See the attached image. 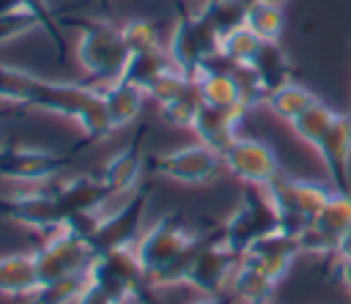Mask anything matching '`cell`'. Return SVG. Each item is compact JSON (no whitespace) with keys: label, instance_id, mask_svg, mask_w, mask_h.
Segmentation results:
<instances>
[{"label":"cell","instance_id":"1","mask_svg":"<svg viewBox=\"0 0 351 304\" xmlns=\"http://www.w3.org/2000/svg\"><path fill=\"white\" fill-rule=\"evenodd\" d=\"M0 101L74 121L85 137V145L101 142L112 131L101 88L96 85L49 79L30 68L0 63Z\"/></svg>","mask_w":351,"mask_h":304},{"label":"cell","instance_id":"2","mask_svg":"<svg viewBox=\"0 0 351 304\" xmlns=\"http://www.w3.org/2000/svg\"><path fill=\"white\" fill-rule=\"evenodd\" d=\"M74 55H77L80 68L90 79L107 85V82L121 79L132 52L123 41V30L118 22L88 19V22H80L77 27Z\"/></svg>","mask_w":351,"mask_h":304},{"label":"cell","instance_id":"3","mask_svg":"<svg viewBox=\"0 0 351 304\" xmlns=\"http://www.w3.org/2000/svg\"><path fill=\"white\" fill-rule=\"evenodd\" d=\"M263 189H266L269 200L274 203L280 230H285L296 238L321 214V208L329 203V197L335 192L332 183L313 181V178H296V175H285V173H280Z\"/></svg>","mask_w":351,"mask_h":304},{"label":"cell","instance_id":"4","mask_svg":"<svg viewBox=\"0 0 351 304\" xmlns=\"http://www.w3.org/2000/svg\"><path fill=\"white\" fill-rule=\"evenodd\" d=\"M88 279L96 288H101L110 299H115L118 304H137L143 299V293L151 290L134 244L96 252V257L88 268Z\"/></svg>","mask_w":351,"mask_h":304},{"label":"cell","instance_id":"5","mask_svg":"<svg viewBox=\"0 0 351 304\" xmlns=\"http://www.w3.org/2000/svg\"><path fill=\"white\" fill-rule=\"evenodd\" d=\"M280 227L274 203L269 200L263 186H247L236 208L228 214V219L219 227L222 241L241 257L258 238L274 233Z\"/></svg>","mask_w":351,"mask_h":304},{"label":"cell","instance_id":"6","mask_svg":"<svg viewBox=\"0 0 351 304\" xmlns=\"http://www.w3.org/2000/svg\"><path fill=\"white\" fill-rule=\"evenodd\" d=\"M165 49L176 63V68H181L195 79V74H200L214 58H219V36L200 14H189L178 8V19L170 30Z\"/></svg>","mask_w":351,"mask_h":304},{"label":"cell","instance_id":"7","mask_svg":"<svg viewBox=\"0 0 351 304\" xmlns=\"http://www.w3.org/2000/svg\"><path fill=\"white\" fill-rule=\"evenodd\" d=\"M148 170L156 178L184 183V186H208L225 173L222 153L206 148L203 142H189L148 159Z\"/></svg>","mask_w":351,"mask_h":304},{"label":"cell","instance_id":"8","mask_svg":"<svg viewBox=\"0 0 351 304\" xmlns=\"http://www.w3.org/2000/svg\"><path fill=\"white\" fill-rule=\"evenodd\" d=\"M0 216L41 236H49L66 225V214L55 200L49 183L19 186L8 194H0Z\"/></svg>","mask_w":351,"mask_h":304},{"label":"cell","instance_id":"9","mask_svg":"<svg viewBox=\"0 0 351 304\" xmlns=\"http://www.w3.org/2000/svg\"><path fill=\"white\" fill-rule=\"evenodd\" d=\"M96 252L93 246L80 238L77 233H71L69 227H60L49 236H44V241L33 249V260L41 277V285L49 279H60V277H71V274H85L93 263Z\"/></svg>","mask_w":351,"mask_h":304},{"label":"cell","instance_id":"10","mask_svg":"<svg viewBox=\"0 0 351 304\" xmlns=\"http://www.w3.org/2000/svg\"><path fill=\"white\" fill-rule=\"evenodd\" d=\"M148 194H151V189L143 181L140 186H134L132 192H126V197L115 208H104L101 225H99L96 236L90 238L93 252L132 246L140 238V233H143V216H145V208H148Z\"/></svg>","mask_w":351,"mask_h":304},{"label":"cell","instance_id":"11","mask_svg":"<svg viewBox=\"0 0 351 304\" xmlns=\"http://www.w3.org/2000/svg\"><path fill=\"white\" fill-rule=\"evenodd\" d=\"M197 238H200V233H195L192 227H186L176 214L159 216L134 241V249H137V257H140V263L145 268V277L154 274V271H159V268H165L167 263H173Z\"/></svg>","mask_w":351,"mask_h":304},{"label":"cell","instance_id":"12","mask_svg":"<svg viewBox=\"0 0 351 304\" xmlns=\"http://www.w3.org/2000/svg\"><path fill=\"white\" fill-rule=\"evenodd\" d=\"M69 156L33 145H0V181L16 186H38L60 178L69 167Z\"/></svg>","mask_w":351,"mask_h":304},{"label":"cell","instance_id":"13","mask_svg":"<svg viewBox=\"0 0 351 304\" xmlns=\"http://www.w3.org/2000/svg\"><path fill=\"white\" fill-rule=\"evenodd\" d=\"M222 162H225V173L239 178L244 186H269L282 173L277 151L269 142L247 134H239L222 151Z\"/></svg>","mask_w":351,"mask_h":304},{"label":"cell","instance_id":"14","mask_svg":"<svg viewBox=\"0 0 351 304\" xmlns=\"http://www.w3.org/2000/svg\"><path fill=\"white\" fill-rule=\"evenodd\" d=\"M239 255L222 241V236H211V238H200L192 268H189V279L186 288H195L200 296H219L222 290H228L230 277L239 266Z\"/></svg>","mask_w":351,"mask_h":304},{"label":"cell","instance_id":"15","mask_svg":"<svg viewBox=\"0 0 351 304\" xmlns=\"http://www.w3.org/2000/svg\"><path fill=\"white\" fill-rule=\"evenodd\" d=\"M351 227V192L335 189L321 214L299 233V246L307 255H332L337 249L340 236Z\"/></svg>","mask_w":351,"mask_h":304},{"label":"cell","instance_id":"16","mask_svg":"<svg viewBox=\"0 0 351 304\" xmlns=\"http://www.w3.org/2000/svg\"><path fill=\"white\" fill-rule=\"evenodd\" d=\"M313 151L318 153L332 189L351 192V112H337L332 129Z\"/></svg>","mask_w":351,"mask_h":304},{"label":"cell","instance_id":"17","mask_svg":"<svg viewBox=\"0 0 351 304\" xmlns=\"http://www.w3.org/2000/svg\"><path fill=\"white\" fill-rule=\"evenodd\" d=\"M49 189L55 200L60 203L66 219L77 214H90L107 208V203L115 197L112 189L96 175H71V178H55L49 181Z\"/></svg>","mask_w":351,"mask_h":304},{"label":"cell","instance_id":"18","mask_svg":"<svg viewBox=\"0 0 351 304\" xmlns=\"http://www.w3.org/2000/svg\"><path fill=\"white\" fill-rule=\"evenodd\" d=\"M299 255H302L299 238L277 227L274 233L258 238V241L241 255V260L250 263V266H255L258 271H263V274L271 277L274 282H280V279L291 271V266H293V260H296Z\"/></svg>","mask_w":351,"mask_h":304},{"label":"cell","instance_id":"19","mask_svg":"<svg viewBox=\"0 0 351 304\" xmlns=\"http://www.w3.org/2000/svg\"><path fill=\"white\" fill-rule=\"evenodd\" d=\"M244 118H247V110H241V107H211V104H203L197 118H195L192 134L206 148L222 153L239 137V126H241Z\"/></svg>","mask_w":351,"mask_h":304},{"label":"cell","instance_id":"20","mask_svg":"<svg viewBox=\"0 0 351 304\" xmlns=\"http://www.w3.org/2000/svg\"><path fill=\"white\" fill-rule=\"evenodd\" d=\"M143 137H134L132 142H126L121 151H115L112 156L104 159V164L99 167V178L112 189L115 197L132 192L134 186L143 183V170H145V159L140 153Z\"/></svg>","mask_w":351,"mask_h":304},{"label":"cell","instance_id":"21","mask_svg":"<svg viewBox=\"0 0 351 304\" xmlns=\"http://www.w3.org/2000/svg\"><path fill=\"white\" fill-rule=\"evenodd\" d=\"M41 288V277L33 260V252L0 255V296L30 299Z\"/></svg>","mask_w":351,"mask_h":304},{"label":"cell","instance_id":"22","mask_svg":"<svg viewBox=\"0 0 351 304\" xmlns=\"http://www.w3.org/2000/svg\"><path fill=\"white\" fill-rule=\"evenodd\" d=\"M101 96H104V110H107L112 131L132 126L140 118L143 104L148 99L145 90H140L137 85H132L126 79H115V82L101 85Z\"/></svg>","mask_w":351,"mask_h":304},{"label":"cell","instance_id":"23","mask_svg":"<svg viewBox=\"0 0 351 304\" xmlns=\"http://www.w3.org/2000/svg\"><path fill=\"white\" fill-rule=\"evenodd\" d=\"M250 68L255 71L258 82L263 85L266 99H269V93L280 90V88L288 85V82H293L291 58H288V52L280 47V41H263V47H261V52L255 55V60H252Z\"/></svg>","mask_w":351,"mask_h":304},{"label":"cell","instance_id":"24","mask_svg":"<svg viewBox=\"0 0 351 304\" xmlns=\"http://www.w3.org/2000/svg\"><path fill=\"white\" fill-rule=\"evenodd\" d=\"M277 285H280V282H274L271 277H266V274L258 271L255 266L239 260V266H236V271H233V277H230L228 293H230L239 304H271Z\"/></svg>","mask_w":351,"mask_h":304},{"label":"cell","instance_id":"25","mask_svg":"<svg viewBox=\"0 0 351 304\" xmlns=\"http://www.w3.org/2000/svg\"><path fill=\"white\" fill-rule=\"evenodd\" d=\"M170 68H176V63L170 60L167 49L159 47V49H148V52H134L129 55V63L121 74V79L137 85L140 90H148L162 74H167Z\"/></svg>","mask_w":351,"mask_h":304},{"label":"cell","instance_id":"26","mask_svg":"<svg viewBox=\"0 0 351 304\" xmlns=\"http://www.w3.org/2000/svg\"><path fill=\"white\" fill-rule=\"evenodd\" d=\"M321 99L310 90V88H304V85H299V82H288V85H282L280 90H274V93H269V99H266V107H269V112L274 115V118H280V121H285V123H293L302 112H307L313 104H318Z\"/></svg>","mask_w":351,"mask_h":304},{"label":"cell","instance_id":"27","mask_svg":"<svg viewBox=\"0 0 351 304\" xmlns=\"http://www.w3.org/2000/svg\"><path fill=\"white\" fill-rule=\"evenodd\" d=\"M252 3H255V0H206V5H203L197 14L211 25V30H214V33L219 36V41H222V36H228V33L244 27Z\"/></svg>","mask_w":351,"mask_h":304},{"label":"cell","instance_id":"28","mask_svg":"<svg viewBox=\"0 0 351 304\" xmlns=\"http://www.w3.org/2000/svg\"><path fill=\"white\" fill-rule=\"evenodd\" d=\"M335 118H337V110H332L329 104L318 101V104H313L307 112H302V115H299L293 123H288V126H291V131H293L296 140H302L304 145L315 148V145L324 140V134L332 129Z\"/></svg>","mask_w":351,"mask_h":304},{"label":"cell","instance_id":"29","mask_svg":"<svg viewBox=\"0 0 351 304\" xmlns=\"http://www.w3.org/2000/svg\"><path fill=\"white\" fill-rule=\"evenodd\" d=\"M85 288H88V271L49 279L30 296V304H77Z\"/></svg>","mask_w":351,"mask_h":304},{"label":"cell","instance_id":"30","mask_svg":"<svg viewBox=\"0 0 351 304\" xmlns=\"http://www.w3.org/2000/svg\"><path fill=\"white\" fill-rule=\"evenodd\" d=\"M261 47H263V41L244 25V27H239V30L222 36V41H219V55H222L228 63H233V66H252V60H255V55L261 52Z\"/></svg>","mask_w":351,"mask_h":304},{"label":"cell","instance_id":"31","mask_svg":"<svg viewBox=\"0 0 351 304\" xmlns=\"http://www.w3.org/2000/svg\"><path fill=\"white\" fill-rule=\"evenodd\" d=\"M200 107H203V99H200V93H197V85H195V88L186 90L184 96H178V99H173V101H167V104H162V107H159V118H162V123H167L170 129H189V131H192Z\"/></svg>","mask_w":351,"mask_h":304},{"label":"cell","instance_id":"32","mask_svg":"<svg viewBox=\"0 0 351 304\" xmlns=\"http://www.w3.org/2000/svg\"><path fill=\"white\" fill-rule=\"evenodd\" d=\"M261 41H280L282 30H285V16L282 8L277 5H263V3H252L247 22H244Z\"/></svg>","mask_w":351,"mask_h":304},{"label":"cell","instance_id":"33","mask_svg":"<svg viewBox=\"0 0 351 304\" xmlns=\"http://www.w3.org/2000/svg\"><path fill=\"white\" fill-rule=\"evenodd\" d=\"M192 88H195V79H192L189 74H184L181 68H170L167 74H162V77L145 90V96L154 99L156 107H162V104L178 99V96H184V93L192 90Z\"/></svg>","mask_w":351,"mask_h":304},{"label":"cell","instance_id":"34","mask_svg":"<svg viewBox=\"0 0 351 304\" xmlns=\"http://www.w3.org/2000/svg\"><path fill=\"white\" fill-rule=\"evenodd\" d=\"M121 30H123V41L129 47V52H148V49H159L165 47L159 41V33H156V25L148 22V19H126L121 22Z\"/></svg>","mask_w":351,"mask_h":304},{"label":"cell","instance_id":"35","mask_svg":"<svg viewBox=\"0 0 351 304\" xmlns=\"http://www.w3.org/2000/svg\"><path fill=\"white\" fill-rule=\"evenodd\" d=\"M41 22L30 14V11H16V14H8V16H0V44H8V41H16L33 30H38Z\"/></svg>","mask_w":351,"mask_h":304},{"label":"cell","instance_id":"36","mask_svg":"<svg viewBox=\"0 0 351 304\" xmlns=\"http://www.w3.org/2000/svg\"><path fill=\"white\" fill-rule=\"evenodd\" d=\"M19 3H22L25 11H30V14L41 22V27H44L47 36L55 41V47L63 49V36H60V25H58V19H55L52 3H49V0H19Z\"/></svg>","mask_w":351,"mask_h":304},{"label":"cell","instance_id":"37","mask_svg":"<svg viewBox=\"0 0 351 304\" xmlns=\"http://www.w3.org/2000/svg\"><path fill=\"white\" fill-rule=\"evenodd\" d=\"M77 304H118L115 299H110L101 288H96L90 279H88V288L82 290V296H80V301Z\"/></svg>","mask_w":351,"mask_h":304},{"label":"cell","instance_id":"38","mask_svg":"<svg viewBox=\"0 0 351 304\" xmlns=\"http://www.w3.org/2000/svg\"><path fill=\"white\" fill-rule=\"evenodd\" d=\"M335 260H337V263H351V227L340 236L337 249H335Z\"/></svg>","mask_w":351,"mask_h":304},{"label":"cell","instance_id":"39","mask_svg":"<svg viewBox=\"0 0 351 304\" xmlns=\"http://www.w3.org/2000/svg\"><path fill=\"white\" fill-rule=\"evenodd\" d=\"M337 274H340V282H343V288H346V293L351 299V263H340L337 266Z\"/></svg>","mask_w":351,"mask_h":304},{"label":"cell","instance_id":"40","mask_svg":"<svg viewBox=\"0 0 351 304\" xmlns=\"http://www.w3.org/2000/svg\"><path fill=\"white\" fill-rule=\"evenodd\" d=\"M16 11H25L19 0H0V16H8V14H16Z\"/></svg>","mask_w":351,"mask_h":304},{"label":"cell","instance_id":"41","mask_svg":"<svg viewBox=\"0 0 351 304\" xmlns=\"http://www.w3.org/2000/svg\"><path fill=\"white\" fill-rule=\"evenodd\" d=\"M189 304H228L222 296H200V299H192Z\"/></svg>","mask_w":351,"mask_h":304},{"label":"cell","instance_id":"42","mask_svg":"<svg viewBox=\"0 0 351 304\" xmlns=\"http://www.w3.org/2000/svg\"><path fill=\"white\" fill-rule=\"evenodd\" d=\"M255 3H263V5H277V8H285L288 0H255Z\"/></svg>","mask_w":351,"mask_h":304},{"label":"cell","instance_id":"43","mask_svg":"<svg viewBox=\"0 0 351 304\" xmlns=\"http://www.w3.org/2000/svg\"><path fill=\"white\" fill-rule=\"evenodd\" d=\"M0 121H3V112H0Z\"/></svg>","mask_w":351,"mask_h":304}]
</instances>
